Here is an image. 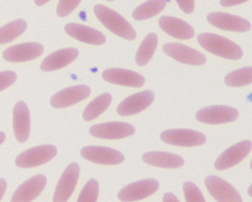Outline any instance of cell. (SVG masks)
<instances>
[{"mask_svg":"<svg viewBox=\"0 0 252 202\" xmlns=\"http://www.w3.org/2000/svg\"><path fill=\"white\" fill-rule=\"evenodd\" d=\"M179 7L181 8V10L187 13V14H191L194 10V0H177Z\"/></svg>","mask_w":252,"mask_h":202,"instance_id":"33","label":"cell"},{"mask_svg":"<svg viewBox=\"0 0 252 202\" xmlns=\"http://www.w3.org/2000/svg\"><path fill=\"white\" fill-rule=\"evenodd\" d=\"M80 169L78 164L72 163L68 165L63 172L59 181L56 190L54 192L53 202H66L73 194L75 188L78 184Z\"/></svg>","mask_w":252,"mask_h":202,"instance_id":"9","label":"cell"},{"mask_svg":"<svg viewBox=\"0 0 252 202\" xmlns=\"http://www.w3.org/2000/svg\"><path fill=\"white\" fill-rule=\"evenodd\" d=\"M99 193V183L94 179H91L85 185L79 194L78 202H96Z\"/></svg>","mask_w":252,"mask_h":202,"instance_id":"29","label":"cell"},{"mask_svg":"<svg viewBox=\"0 0 252 202\" xmlns=\"http://www.w3.org/2000/svg\"><path fill=\"white\" fill-rule=\"evenodd\" d=\"M41 43H24L5 49L3 58L10 63H24L38 58L43 53Z\"/></svg>","mask_w":252,"mask_h":202,"instance_id":"15","label":"cell"},{"mask_svg":"<svg viewBox=\"0 0 252 202\" xmlns=\"http://www.w3.org/2000/svg\"><path fill=\"white\" fill-rule=\"evenodd\" d=\"M80 154L84 159L98 165H120L125 161L124 154L119 151L105 146H86Z\"/></svg>","mask_w":252,"mask_h":202,"instance_id":"8","label":"cell"},{"mask_svg":"<svg viewBox=\"0 0 252 202\" xmlns=\"http://www.w3.org/2000/svg\"><path fill=\"white\" fill-rule=\"evenodd\" d=\"M205 184L211 196L219 202H242V199L236 189L218 176L206 177Z\"/></svg>","mask_w":252,"mask_h":202,"instance_id":"6","label":"cell"},{"mask_svg":"<svg viewBox=\"0 0 252 202\" xmlns=\"http://www.w3.org/2000/svg\"><path fill=\"white\" fill-rule=\"evenodd\" d=\"M27 23L24 19L10 22L0 27V44H5L14 41L27 30Z\"/></svg>","mask_w":252,"mask_h":202,"instance_id":"27","label":"cell"},{"mask_svg":"<svg viewBox=\"0 0 252 202\" xmlns=\"http://www.w3.org/2000/svg\"><path fill=\"white\" fill-rule=\"evenodd\" d=\"M47 179L44 175H35L25 181L18 187L13 197L12 202H30L34 201L44 190Z\"/></svg>","mask_w":252,"mask_h":202,"instance_id":"18","label":"cell"},{"mask_svg":"<svg viewBox=\"0 0 252 202\" xmlns=\"http://www.w3.org/2000/svg\"><path fill=\"white\" fill-rule=\"evenodd\" d=\"M197 41L203 48L221 58L235 61L243 56V51L237 43L219 34L203 33L197 36Z\"/></svg>","mask_w":252,"mask_h":202,"instance_id":"1","label":"cell"},{"mask_svg":"<svg viewBox=\"0 0 252 202\" xmlns=\"http://www.w3.org/2000/svg\"><path fill=\"white\" fill-rule=\"evenodd\" d=\"M81 0H60L57 6V14L61 17L67 16L76 9Z\"/></svg>","mask_w":252,"mask_h":202,"instance_id":"31","label":"cell"},{"mask_svg":"<svg viewBox=\"0 0 252 202\" xmlns=\"http://www.w3.org/2000/svg\"><path fill=\"white\" fill-rule=\"evenodd\" d=\"M108 1H113V0H108Z\"/></svg>","mask_w":252,"mask_h":202,"instance_id":"39","label":"cell"},{"mask_svg":"<svg viewBox=\"0 0 252 202\" xmlns=\"http://www.w3.org/2000/svg\"><path fill=\"white\" fill-rule=\"evenodd\" d=\"M224 82L226 85L234 88L250 85L252 82V67H245L230 72L226 75Z\"/></svg>","mask_w":252,"mask_h":202,"instance_id":"28","label":"cell"},{"mask_svg":"<svg viewBox=\"0 0 252 202\" xmlns=\"http://www.w3.org/2000/svg\"><path fill=\"white\" fill-rule=\"evenodd\" d=\"M13 127L16 138L20 143L27 142L30 135V112L27 103L19 101L16 104L13 111Z\"/></svg>","mask_w":252,"mask_h":202,"instance_id":"19","label":"cell"},{"mask_svg":"<svg viewBox=\"0 0 252 202\" xmlns=\"http://www.w3.org/2000/svg\"><path fill=\"white\" fill-rule=\"evenodd\" d=\"M166 0H148L134 9L132 17L139 21L152 18L159 14L166 7Z\"/></svg>","mask_w":252,"mask_h":202,"instance_id":"24","label":"cell"},{"mask_svg":"<svg viewBox=\"0 0 252 202\" xmlns=\"http://www.w3.org/2000/svg\"><path fill=\"white\" fill-rule=\"evenodd\" d=\"M164 143L176 146H198L205 143L204 134L191 129H168L160 135Z\"/></svg>","mask_w":252,"mask_h":202,"instance_id":"4","label":"cell"},{"mask_svg":"<svg viewBox=\"0 0 252 202\" xmlns=\"http://www.w3.org/2000/svg\"><path fill=\"white\" fill-rule=\"evenodd\" d=\"M5 133H3V132H0V144H2V143L5 141Z\"/></svg>","mask_w":252,"mask_h":202,"instance_id":"38","label":"cell"},{"mask_svg":"<svg viewBox=\"0 0 252 202\" xmlns=\"http://www.w3.org/2000/svg\"><path fill=\"white\" fill-rule=\"evenodd\" d=\"M249 0H220V5L229 7L233 5H240L244 2H247Z\"/></svg>","mask_w":252,"mask_h":202,"instance_id":"34","label":"cell"},{"mask_svg":"<svg viewBox=\"0 0 252 202\" xmlns=\"http://www.w3.org/2000/svg\"><path fill=\"white\" fill-rule=\"evenodd\" d=\"M112 102V96L109 93H104L96 97L94 101H91L90 104L85 108L83 113V118L86 121L94 120L96 117L108 108Z\"/></svg>","mask_w":252,"mask_h":202,"instance_id":"26","label":"cell"},{"mask_svg":"<svg viewBox=\"0 0 252 202\" xmlns=\"http://www.w3.org/2000/svg\"><path fill=\"white\" fill-rule=\"evenodd\" d=\"M154 98L153 91L149 90L133 94L122 101L117 107V113L124 117L138 114L151 106Z\"/></svg>","mask_w":252,"mask_h":202,"instance_id":"16","label":"cell"},{"mask_svg":"<svg viewBox=\"0 0 252 202\" xmlns=\"http://www.w3.org/2000/svg\"><path fill=\"white\" fill-rule=\"evenodd\" d=\"M142 160L148 165L155 167L168 168V169H177L182 167L185 161L178 154H170L166 152H149L142 155Z\"/></svg>","mask_w":252,"mask_h":202,"instance_id":"23","label":"cell"},{"mask_svg":"<svg viewBox=\"0 0 252 202\" xmlns=\"http://www.w3.org/2000/svg\"><path fill=\"white\" fill-rule=\"evenodd\" d=\"M185 199L188 202H205V199L200 191L199 188L193 182L187 181L183 185Z\"/></svg>","mask_w":252,"mask_h":202,"instance_id":"30","label":"cell"},{"mask_svg":"<svg viewBox=\"0 0 252 202\" xmlns=\"http://www.w3.org/2000/svg\"><path fill=\"white\" fill-rule=\"evenodd\" d=\"M5 190H6V181L4 179H0V201L4 196Z\"/></svg>","mask_w":252,"mask_h":202,"instance_id":"36","label":"cell"},{"mask_svg":"<svg viewBox=\"0 0 252 202\" xmlns=\"http://www.w3.org/2000/svg\"><path fill=\"white\" fill-rule=\"evenodd\" d=\"M79 55V50L76 48H64L58 50L48 55L41 64L43 71H54L64 68L74 62Z\"/></svg>","mask_w":252,"mask_h":202,"instance_id":"22","label":"cell"},{"mask_svg":"<svg viewBox=\"0 0 252 202\" xmlns=\"http://www.w3.org/2000/svg\"><path fill=\"white\" fill-rule=\"evenodd\" d=\"M158 181L153 179L136 181L123 188L118 193V199L122 202L141 201L153 195L158 190Z\"/></svg>","mask_w":252,"mask_h":202,"instance_id":"11","label":"cell"},{"mask_svg":"<svg viewBox=\"0 0 252 202\" xmlns=\"http://www.w3.org/2000/svg\"><path fill=\"white\" fill-rule=\"evenodd\" d=\"M50 0H34V3L37 5H43L44 4H46L47 2H49Z\"/></svg>","mask_w":252,"mask_h":202,"instance_id":"37","label":"cell"},{"mask_svg":"<svg viewBox=\"0 0 252 202\" xmlns=\"http://www.w3.org/2000/svg\"><path fill=\"white\" fill-rule=\"evenodd\" d=\"M252 144L250 140H244L225 150L217 158L215 164L216 170H223L240 164L252 152Z\"/></svg>","mask_w":252,"mask_h":202,"instance_id":"7","label":"cell"},{"mask_svg":"<svg viewBox=\"0 0 252 202\" xmlns=\"http://www.w3.org/2000/svg\"><path fill=\"white\" fill-rule=\"evenodd\" d=\"M239 117V112L236 108L229 106H206L196 112V119L199 122L210 125H219L225 123L233 122Z\"/></svg>","mask_w":252,"mask_h":202,"instance_id":"5","label":"cell"},{"mask_svg":"<svg viewBox=\"0 0 252 202\" xmlns=\"http://www.w3.org/2000/svg\"><path fill=\"white\" fill-rule=\"evenodd\" d=\"M57 154V148L44 144L27 150L16 157V164L20 168H32L47 164Z\"/></svg>","mask_w":252,"mask_h":202,"instance_id":"3","label":"cell"},{"mask_svg":"<svg viewBox=\"0 0 252 202\" xmlns=\"http://www.w3.org/2000/svg\"><path fill=\"white\" fill-rule=\"evenodd\" d=\"M16 80V72L12 70H5L0 72V91H4L13 85Z\"/></svg>","mask_w":252,"mask_h":202,"instance_id":"32","label":"cell"},{"mask_svg":"<svg viewBox=\"0 0 252 202\" xmlns=\"http://www.w3.org/2000/svg\"><path fill=\"white\" fill-rule=\"evenodd\" d=\"M91 93L90 87L86 85L73 86L59 91L51 99V105L55 108H65L73 106L89 98Z\"/></svg>","mask_w":252,"mask_h":202,"instance_id":"14","label":"cell"},{"mask_svg":"<svg viewBox=\"0 0 252 202\" xmlns=\"http://www.w3.org/2000/svg\"><path fill=\"white\" fill-rule=\"evenodd\" d=\"M163 51L179 63L200 66L206 63V57L202 53L184 44L168 43L163 45Z\"/></svg>","mask_w":252,"mask_h":202,"instance_id":"13","label":"cell"},{"mask_svg":"<svg viewBox=\"0 0 252 202\" xmlns=\"http://www.w3.org/2000/svg\"><path fill=\"white\" fill-rule=\"evenodd\" d=\"M163 202H179V199L174 195L173 193H166L163 197Z\"/></svg>","mask_w":252,"mask_h":202,"instance_id":"35","label":"cell"},{"mask_svg":"<svg viewBox=\"0 0 252 202\" xmlns=\"http://www.w3.org/2000/svg\"><path fill=\"white\" fill-rule=\"evenodd\" d=\"M94 12L98 20L116 35L129 41L136 38V33L131 24L116 11L98 4L94 6Z\"/></svg>","mask_w":252,"mask_h":202,"instance_id":"2","label":"cell"},{"mask_svg":"<svg viewBox=\"0 0 252 202\" xmlns=\"http://www.w3.org/2000/svg\"><path fill=\"white\" fill-rule=\"evenodd\" d=\"M206 19L212 26L224 31L244 33L250 31L252 28V25L247 19L223 12L210 13Z\"/></svg>","mask_w":252,"mask_h":202,"instance_id":"10","label":"cell"},{"mask_svg":"<svg viewBox=\"0 0 252 202\" xmlns=\"http://www.w3.org/2000/svg\"><path fill=\"white\" fill-rule=\"evenodd\" d=\"M90 133L97 138L122 139L132 135L135 133V128L128 123H102L92 126Z\"/></svg>","mask_w":252,"mask_h":202,"instance_id":"12","label":"cell"},{"mask_svg":"<svg viewBox=\"0 0 252 202\" xmlns=\"http://www.w3.org/2000/svg\"><path fill=\"white\" fill-rule=\"evenodd\" d=\"M158 41L157 34L154 33L144 38L136 53L135 62L138 65L144 66L150 63L157 49Z\"/></svg>","mask_w":252,"mask_h":202,"instance_id":"25","label":"cell"},{"mask_svg":"<svg viewBox=\"0 0 252 202\" xmlns=\"http://www.w3.org/2000/svg\"><path fill=\"white\" fill-rule=\"evenodd\" d=\"M158 25L166 34L179 40H188L194 36V28L188 22L178 17L162 16Z\"/></svg>","mask_w":252,"mask_h":202,"instance_id":"21","label":"cell"},{"mask_svg":"<svg viewBox=\"0 0 252 202\" xmlns=\"http://www.w3.org/2000/svg\"><path fill=\"white\" fill-rule=\"evenodd\" d=\"M64 29L69 36L82 43L101 45L106 42V38L104 34L84 25L70 23L66 25Z\"/></svg>","mask_w":252,"mask_h":202,"instance_id":"20","label":"cell"},{"mask_svg":"<svg viewBox=\"0 0 252 202\" xmlns=\"http://www.w3.org/2000/svg\"><path fill=\"white\" fill-rule=\"evenodd\" d=\"M102 77L105 81L109 83L126 87L140 88L145 83V79L142 75L133 70L121 68L105 69L103 71Z\"/></svg>","mask_w":252,"mask_h":202,"instance_id":"17","label":"cell"}]
</instances>
